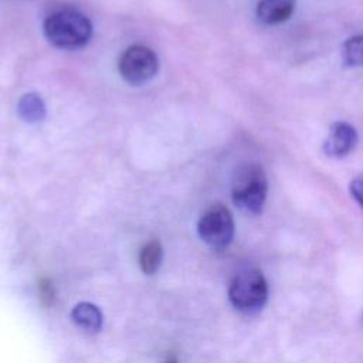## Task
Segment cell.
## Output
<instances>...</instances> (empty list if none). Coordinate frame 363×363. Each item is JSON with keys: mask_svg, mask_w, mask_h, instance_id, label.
<instances>
[{"mask_svg": "<svg viewBox=\"0 0 363 363\" xmlns=\"http://www.w3.org/2000/svg\"><path fill=\"white\" fill-rule=\"evenodd\" d=\"M43 28L47 40L62 50L81 48L92 35V24L89 18L72 9L51 13L44 20Z\"/></svg>", "mask_w": 363, "mask_h": 363, "instance_id": "1", "label": "cell"}, {"mask_svg": "<svg viewBox=\"0 0 363 363\" xmlns=\"http://www.w3.org/2000/svg\"><path fill=\"white\" fill-rule=\"evenodd\" d=\"M267 194L268 180L261 164L244 163L235 169L231 180V199L240 210L248 214H259Z\"/></svg>", "mask_w": 363, "mask_h": 363, "instance_id": "2", "label": "cell"}, {"mask_svg": "<svg viewBox=\"0 0 363 363\" xmlns=\"http://www.w3.org/2000/svg\"><path fill=\"white\" fill-rule=\"evenodd\" d=\"M268 298V284L261 271L247 268L234 275L228 286L231 305L242 313L259 311Z\"/></svg>", "mask_w": 363, "mask_h": 363, "instance_id": "3", "label": "cell"}, {"mask_svg": "<svg viewBox=\"0 0 363 363\" xmlns=\"http://www.w3.org/2000/svg\"><path fill=\"white\" fill-rule=\"evenodd\" d=\"M121 77L130 85H142L150 81L159 69V60L153 50L135 44L128 47L118 61Z\"/></svg>", "mask_w": 363, "mask_h": 363, "instance_id": "4", "label": "cell"}, {"mask_svg": "<svg viewBox=\"0 0 363 363\" xmlns=\"http://www.w3.org/2000/svg\"><path fill=\"white\" fill-rule=\"evenodd\" d=\"M200 238L213 248H225L234 238V218L223 204H213L197 223Z\"/></svg>", "mask_w": 363, "mask_h": 363, "instance_id": "5", "label": "cell"}, {"mask_svg": "<svg viewBox=\"0 0 363 363\" xmlns=\"http://www.w3.org/2000/svg\"><path fill=\"white\" fill-rule=\"evenodd\" d=\"M357 132L347 122H335L330 125L329 132L322 143V150L329 157H345L353 152L357 145Z\"/></svg>", "mask_w": 363, "mask_h": 363, "instance_id": "6", "label": "cell"}, {"mask_svg": "<svg viewBox=\"0 0 363 363\" xmlns=\"http://www.w3.org/2000/svg\"><path fill=\"white\" fill-rule=\"evenodd\" d=\"M295 6L296 0H259L255 14L264 26H277L292 16Z\"/></svg>", "mask_w": 363, "mask_h": 363, "instance_id": "7", "label": "cell"}, {"mask_svg": "<svg viewBox=\"0 0 363 363\" xmlns=\"http://www.w3.org/2000/svg\"><path fill=\"white\" fill-rule=\"evenodd\" d=\"M18 115L23 121L28 123H38L45 118L47 109L43 98L35 92H28L23 95L17 105Z\"/></svg>", "mask_w": 363, "mask_h": 363, "instance_id": "8", "label": "cell"}, {"mask_svg": "<svg viewBox=\"0 0 363 363\" xmlns=\"http://www.w3.org/2000/svg\"><path fill=\"white\" fill-rule=\"evenodd\" d=\"M72 320L82 329L89 332H96L102 326V313L101 311L89 302H79L74 306L71 312Z\"/></svg>", "mask_w": 363, "mask_h": 363, "instance_id": "9", "label": "cell"}, {"mask_svg": "<svg viewBox=\"0 0 363 363\" xmlns=\"http://www.w3.org/2000/svg\"><path fill=\"white\" fill-rule=\"evenodd\" d=\"M163 258V248L157 240L147 241L139 252V265L145 274H155Z\"/></svg>", "mask_w": 363, "mask_h": 363, "instance_id": "10", "label": "cell"}, {"mask_svg": "<svg viewBox=\"0 0 363 363\" xmlns=\"http://www.w3.org/2000/svg\"><path fill=\"white\" fill-rule=\"evenodd\" d=\"M342 61L346 67H363V34L353 35L343 43Z\"/></svg>", "mask_w": 363, "mask_h": 363, "instance_id": "11", "label": "cell"}, {"mask_svg": "<svg viewBox=\"0 0 363 363\" xmlns=\"http://www.w3.org/2000/svg\"><path fill=\"white\" fill-rule=\"evenodd\" d=\"M38 292H40V298L44 303H52L54 296H55V289H54L52 282L48 278L40 279Z\"/></svg>", "mask_w": 363, "mask_h": 363, "instance_id": "12", "label": "cell"}, {"mask_svg": "<svg viewBox=\"0 0 363 363\" xmlns=\"http://www.w3.org/2000/svg\"><path fill=\"white\" fill-rule=\"evenodd\" d=\"M349 190L356 203L363 208V179H354L349 184Z\"/></svg>", "mask_w": 363, "mask_h": 363, "instance_id": "13", "label": "cell"}, {"mask_svg": "<svg viewBox=\"0 0 363 363\" xmlns=\"http://www.w3.org/2000/svg\"><path fill=\"white\" fill-rule=\"evenodd\" d=\"M162 363H179L177 362V357L176 356H169L164 362H162Z\"/></svg>", "mask_w": 363, "mask_h": 363, "instance_id": "14", "label": "cell"}]
</instances>
